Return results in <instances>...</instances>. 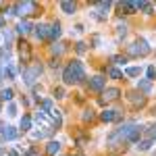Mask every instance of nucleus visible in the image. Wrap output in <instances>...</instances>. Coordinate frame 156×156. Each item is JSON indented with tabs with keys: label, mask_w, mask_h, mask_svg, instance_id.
<instances>
[{
	"label": "nucleus",
	"mask_w": 156,
	"mask_h": 156,
	"mask_svg": "<svg viewBox=\"0 0 156 156\" xmlns=\"http://www.w3.org/2000/svg\"><path fill=\"white\" fill-rule=\"evenodd\" d=\"M83 79H85V69L81 65V60H71L62 71V81L67 85H75V83H81Z\"/></svg>",
	"instance_id": "f257e3e1"
},
{
	"label": "nucleus",
	"mask_w": 156,
	"mask_h": 156,
	"mask_svg": "<svg viewBox=\"0 0 156 156\" xmlns=\"http://www.w3.org/2000/svg\"><path fill=\"white\" fill-rule=\"evenodd\" d=\"M137 125H133V123H125L123 127H119L115 133H110L108 135V148H119V146H123V142H127V137L131 135V131L135 129Z\"/></svg>",
	"instance_id": "f03ea898"
},
{
	"label": "nucleus",
	"mask_w": 156,
	"mask_h": 156,
	"mask_svg": "<svg viewBox=\"0 0 156 156\" xmlns=\"http://www.w3.org/2000/svg\"><path fill=\"white\" fill-rule=\"evenodd\" d=\"M127 54H129V56H146V54H150V46H148L146 40L140 37L135 44H131V46L127 48Z\"/></svg>",
	"instance_id": "7ed1b4c3"
},
{
	"label": "nucleus",
	"mask_w": 156,
	"mask_h": 156,
	"mask_svg": "<svg viewBox=\"0 0 156 156\" xmlns=\"http://www.w3.org/2000/svg\"><path fill=\"white\" fill-rule=\"evenodd\" d=\"M40 73H42V65H34V67L25 69V71H23V81L27 85H34V83H36V79L40 77Z\"/></svg>",
	"instance_id": "20e7f679"
},
{
	"label": "nucleus",
	"mask_w": 156,
	"mask_h": 156,
	"mask_svg": "<svg viewBox=\"0 0 156 156\" xmlns=\"http://www.w3.org/2000/svg\"><path fill=\"white\" fill-rule=\"evenodd\" d=\"M15 9H17V15H34L37 9V4L36 2H31V0H25V2H17L15 4Z\"/></svg>",
	"instance_id": "39448f33"
},
{
	"label": "nucleus",
	"mask_w": 156,
	"mask_h": 156,
	"mask_svg": "<svg viewBox=\"0 0 156 156\" xmlns=\"http://www.w3.org/2000/svg\"><path fill=\"white\" fill-rule=\"evenodd\" d=\"M119 96H121V90H119V87H106V90L102 92L100 102H102V104H106V102H115Z\"/></svg>",
	"instance_id": "423d86ee"
},
{
	"label": "nucleus",
	"mask_w": 156,
	"mask_h": 156,
	"mask_svg": "<svg viewBox=\"0 0 156 156\" xmlns=\"http://www.w3.org/2000/svg\"><path fill=\"white\" fill-rule=\"evenodd\" d=\"M104 85H106L104 75H96V77L90 79V90H94V92H104Z\"/></svg>",
	"instance_id": "0eeeda50"
},
{
	"label": "nucleus",
	"mask_w": 156,
	"mask_h": 156,
	"mask_svg": "<svg viewBox=\"0 0 156 156\" xmlns=\"http://www.w3.org/2000/svg\"><path fill=\"white\" fill-rule=\"evenodd\" d=\"M19 58H21V62H29L31 60V46L27 42L19 44Z\"/></svg>",
	"instance_id": "6e6552de"
},
{
	"label": "nucleus",
	"mask_w": 156,
	"mask_h": 156,
	"mask_svg": "<svg viewBox=\"0 0 156 156\" xmlns=\"http://www.w3.org/2000/svg\"><path fill=\"white\" fill-rule=\"evenodd\" d=\"M34 29H36V36L40 37V40H50V25L40 23V25H36Z\"/></svg>",
	"instance_id": "1a4fd4ad"
},
{
	"label": "nucleus",
	"mask_w": 156,
	"mask_h": 156,
	"mask_svg": "<svg viewBox=\"0 0 156 156\" xmlns=\"http://www.w3.org/2000/svg\"><path fill=\"white\" fill-rule=\"evenodd\" d=\"M127 96H129V100H131V104H135V106H144L146 104V96L142 94V92H137V90H135V92H129Z\"/></svg>",
	"instance_id": "9d476101"
},
{
	"label": "nucleus",
	"mask_w": 156,
	"mask_h": 156,
	"mask_svg": "<svg viewBox=\"0 0 156 156\" xmlns=\"http://www.w3.org/2000/svg\"><path fill=\"white\" fill-rule=\"evenodd\" d=\"M100 119L104 121V123H110V121H121V112L119 110H104L102 115H100Z\"/></svg>",
	"instance_id": "9b49d317"
},
{
	"label": "nucleus",
	"mask_w": 156,
	"mask_h": 156,
	"mask_svg": "<svg viewBox=\"0 0 156 156\" xmlns=\"http://www.w3.org/2000/svg\"><path fill=\"white\" fill-rule=\"evenodd\" d=\"M119 11L125 15H131L137 11V6H135V2H119Z\"/></svg>",
	"instance_id": "f8f14e48"
},
{
	"label": "nucleus",
	"mask_w": 156,
	"mask_h": 156,
	"mask_svg": "<svg viewBox=\"0 0 156 156\" xmlns=\"http://www.w3.org/2000/svg\"><path fill=\"white\" fill-rule=\"evenodd\" d=\"M31 29H34V25L29 23V21H25V19H23V21H21L19 25H17V31H19V36H27Z\"/></svg>",
	"instance_id": "ddd939ff"
},
{
	"label": "nucleus",
	"mask_w": 156,
	"mask_h": 156,
	"mask_svg": "<svg viewBox=\"0 0 156 156\" xmlns=\"http://www.w3.org/2000/svg\"><path fill=\"white\" fill-rule=\"evenodd\" d=\"M17 135H19V131H17L15 127H6V129L2 131V140H4V142H11V140H17Z\"/></svg>",
	"instance_id": "4468645a"
},
{
	"label": "nucleus",
	"mask_w": 156,
	"mask_h": 156,
	"mask_svg": "<svg viewBox=\"0 0 156 156\" xmlns=\"http://www.w3.org/2000/svg\"><path fill=\"white\" fill-rule=\"evenodd\" d=\"M60 9L67 12V15H73V12H75V9H77V4H75V2H71V0H62V2H60Z\"/></svg>",
	"instance_id": "2eb2a0df"
},
{
	"label": "nucleus",
	"mask_w": 156,
	"mask_h": 156,
	"mask_svg": "<svg viewBox=\"0 0 156 156\" xmlns=\"http://www.w3.org/2000/svg\"><path fill=\"white\" fill-rule=\"evenodd\" d=\"M60 152V144L58 142H48V146H46V154L48 156H56Z\"/></svg>",
	"instance_id": "dca6fc26"
},
{
	"label": "nucleus",
	"mask_w": 156,
	"mask_h": 156,
	"mask_svg": "<svg viewBox=\"0 0 156 156\" xmlns=\"http://www.w3.org/2000/svg\"><path fill=\"white\" fill-rule=\"evenodd\" d=\"M150 90H152V81H150V79H140V83H137V92L148 94Z\"/></svg>",
	"instance_id": "f3484780"
},
{
	"label": "nucleus",
	"mask_w": 156,
	"mask_h": 156,
	"mask_svg": "<svg viewBox=\"0 0 156 156\" xmlns=\"http://www.w3.org/2000/svg\"><path fill=\"white\" fill-rule=\"evenodd\" d=\"M140 135H142V127H135L131 131V135L127 137V142L129 144H140Z\"/></svg>",
	"instance_id": "a211bd4d"
},
{
	"label": "nucleus",
	"mask_w": 156,
	"mask_h": 156,
	"mask_svg": "<svg viewBox=\"0 0 156 156\" xmlns=\"http://www.w3.org/2000/svg\"><path fill=\"white\" fill-rule=\"evenodd\" d=\"M58 36H60V23L54 21V23L50 25V40H56Z\"/></svg>",
	"instance_id": "6ab92c4d"
},
{
	"label": "nucleus",
	"mask_w": 156,
	"mask_h": 156,
	"mask_svg": "<svg viewBox=\"0 0 156 156\" xmlns=\"http://www.w3.org/2000/svg\"><path fill=\"white\" fill-rule=\"evenodd\" d=\"M9 100H12V90L11 87L0 90V102H9Z\"/></svg>",
	"instance_id": "aec40b11"
},
{
	"label": "nucleus",
	"mask_w": 156,
	"mask_h": 156,
	"mask_svg": "<svg viewBox=\"0 0 156 156\" xmlns=\"http://www.w3.org/2000/svg\"><path fill=\"white\" fill-rule=\"evenodd\" d=\"M29 129H31V117L25 115L23 119H21V131H29Z\"/></svg>",
	"instance_id": "412c9836"
},
{
	"label": "nucleus",
	"mask_w": 156,
	"mask_h": 156,
	"mask_svg": "<svg viewBox=\"0 0 156 156\" xmlns=\"http://www.w3.org/2000/svg\"><path fill=\"white\" fill-rule=\"evenodd\" d=\"M108 77H112V79H123V71L115 69V67H110V69H108Z\"/></svg>",
	"instance_id": "4be33fe9"
},
{
	"label": "nucleus",
	"mask_w": 156,
	"mask_h": 156,
	"mask_svg": "<svg viewBox=\"0 0 156 156\" xmlns=\"http://www.w3.org/2000/svg\"><path fill=\"white\" fill-rule=\"evenodd\" d=\"M2 75H4L6 79H12V77H15V69H12V67L9 65V62H6V67L2 69Z\"/></svg>",
	"instance_id": "5701e85b"
},
{
	"label": "nucleus",
	"mask_w": 156,
	"mask_h": 156,
	"mask_svg": "<svg viewBox=\"0 0 156 156\" xmlns=\"http://www.w3.org/2000/svg\"><path fill=\"white\" fill-rule=\"evenodd\" d=\"M154 144L152 140H142L140 144H137V150H142V152H146V150H150V146Z\"/></svg>",
	"instance_id": "b1692460"
},
{
	"label": "nucleus",
	"mask_w": 156,
	"mask_h": 156,
	"mask_svg": "<svg viewBox=\"0 0 156 156\" xmlns=\"http://www.w3.org/2000/svg\"><path fill=\"white\" fill-rule=\"evenodd\" d=\"M146 135H148V140L156 142V123H154V125H150V127L146 129Z\"/></svg>",
	"instance_id": "393cba45"
},
{
	"label": "nucleus",
	"mask_w": 156,
	"mask_h": 156,
	"mask_svg": "<svg viewBox=\"0 0 156 156\" xmlns=\"http://www.w3.org/2000/svg\"><path fill=\"white\" fill-rule=\"evenodd\" d=\"M62 52H65V44L54 42V44H52V54H62Z\"/></svg>",
	"instance_id": "a878e982"
},
{
	"label": "nucleus",
	"mask_w": 156,
	"mask_h": 156,
	"mask_svg": "<svg viewBox=\"0 0 156 156\" xmlns=\"http://www.w3.org/2000/svg\"><path fill=\"white\" fill-rule=\"evenodd\" d=\"M140 67H129V69H125V75H129V77H137L140 75Z\"/></svg>",
	"instance_id": "bb28decb"
},
{
	"label": "nucleus",
	"mask_w": 156,
	"mask_h": 156,
	"mask_svg": "<svg viewBox=\"0 0 156 156\" xmlns=\"http://www.w3.org/2000/svg\"><path fill=\"white\" fill-rule=\"evenodd\" d=\"M96 6L98 9H100V12H104V11H108V9H110V2H96Z\"/></svg>",
	"instance_id": "cd10ccee"
},
{
	"label": "nucleus",
	"mask_w": 156,
	"mask_h": 156,
	"mask_svg": "<svg viewBox=\"0 0 156 156\" xmlns=\"http://www.w3.org/2000/svg\"><path fill=\"white\" fill-rule=\"evenodd\" d=\"M42 110H44V112H50V110H52V100H44V102H42Z\"/></svg>",
	"instance_id": "c85d7f7f"
},
{
	"label": "nucleus",
	"mask_w": 156,
	"mask_h": 156,
	"mask_svg": "<svg viewBox=\"0 0 156 156\" xmlns=\"http://www.w3.org/2000/svg\"><path fill=\"white\" fill-rule=\"evenodd\" d=\"M75 50H77L79 54H83L85 50H87V44H83V42H77V46H75Z\"/></svg>",
	"instance_id": "c756f323"
},
{
	"label": "nucleus",
	"mask_w": 156,
	"mask_h": 156,
	"mask_svg": "<svg viewBox=\"0 0 156 156\" xmlns=\"http://www.w3.org/2000/svg\"><path fill=\"white\" fill-rule=\"evenodd\" d=\"M110 62H112V65H121V62H127V58H125V56H112Z\"/></svg>",
	"instance_id": "7c9ffc66"
},
{
	"label": "nucleus",
	"mask_w": 156,
	"mask_h": 156,
	"mask_svg": "<svg viewBox=\"0 0 156 156\" xmlns=\"http://www.w3.org/2000/svg\"><path fill=\"white\" fill-rule=\"evenodd\" d=\"M146 73H148V79L152 81V79L156 77V67H148V71H146Z\"/></svg>",
	"instance_id": "2f4dec72"
},
{
	"label": "nucleus",
	"mask_w": 156,
	"mask_h": 156,
	"mask_svg": "<svg viewBox=\"0 0 156 156\" xmlns=\"http://www.w3.org/2000/svg\"><path fill=\"white\" fill-rule=\"evenodd\" d=\"M117 34L119 36H127V25H119L117 27Z\"/></svg>",
	"instance_id": "473e14b6"
},
{
	"label": "nucleus",
	"mask_w": 156,
	"mask_h": 156,
	"mask_svg": "<svg viewBox=\"0 0 156 156\" xmlns=\"http://www.w3.org/2000/svg\"><path fill=\"white\" fill-rule=\"evenodd\" d=\"M54 96L56 98H65V87H56V90H54Z\"/></svg>",
	"instance_id": "72a5a7b5"
},
{
	"label": "nucleus",
	"mask_w": 156,
	"mask_h": 156,
	"mask_svg": "<svg viewBox=\"0 0 156 156\" xmlns=\"http://www.w3.org/2000/svg\"><path fill=\"white\" fill-rule=\"evenodd\" d=\"M94 119V112H92V110H85L83 112V121H92Z\"/></svg>",
	"instance_id": "f704fd0d"
},
{
	"label": "nucleus",
	"mask_w": 156,
	"mask_h": 156,
	"mask_svg": "<svg viewBox=\"0 0 156 156\" xmlns=\"http://www.w3.org/2000/svg\"><path fill=\"white\" fill-rule=\"evenodd\" d=\"M144 12H146V15H152V4H150V2H146V4H144Z\"/></svg>",
	"instance_id": "c9c22d12"
},
{
	"label": "nucleus",
	"mask_w": 156,
	"mask_h": 156,
	"mask_svg": "<svg viewBox=\"0 0 156 156\" xmlns=\"http://www.w3.org/2000/svg\"><path fill=\"white\" fill-rule=\"evenodd\" d=\"M9 115H17V106H15V104H11V106H9Z\"/></svg>",
	"instance_id": "e433bc0d"
},
{
	"label": "nucleus",
	"mask_w": 156,
	"mask_h": 156,
	"mask_svg": "<svg viewBox=\"0 0 156 156\" xmlns=\"http://www.w3.org/2000/svg\"><path fill=\"white\" fill-rule=\"evenodd\" d=\"M50 65H52L54 69H58V67H60V60H58V58H54V60H52V62H50Z\"/></svg>",
	"instance_id": "4c0bfd02"
},
{
	"label": "nucleus",
	"mask_w": 156,
	"mask_h": 156,
	"mask_svg": "<svg viewBox=\"0 0 156 156\" xmlns=\"http://www.w3.org/2000/svg\"><path fill=\"white\" fill-rule=\"evenodd\" d=\"M2 25H4V17H0V27H2Z\"/></svg>",
	"instance_id": "58836bf2"
},
{
	"label": "nucleus",
	"mask_w": 156,
	"mask_h": 156,
	"mask_svg": "<svg viewBox=\"0 0 156 156\" xmlns=\"http://www.w3.org/2000/svg\"><path fill=\"white\" fill-rule=\"evenodd\" d=\"M154 156H156V154H154Z\"/></svg>",
	"instance_id": "ea45409f"
}]
</instances>
